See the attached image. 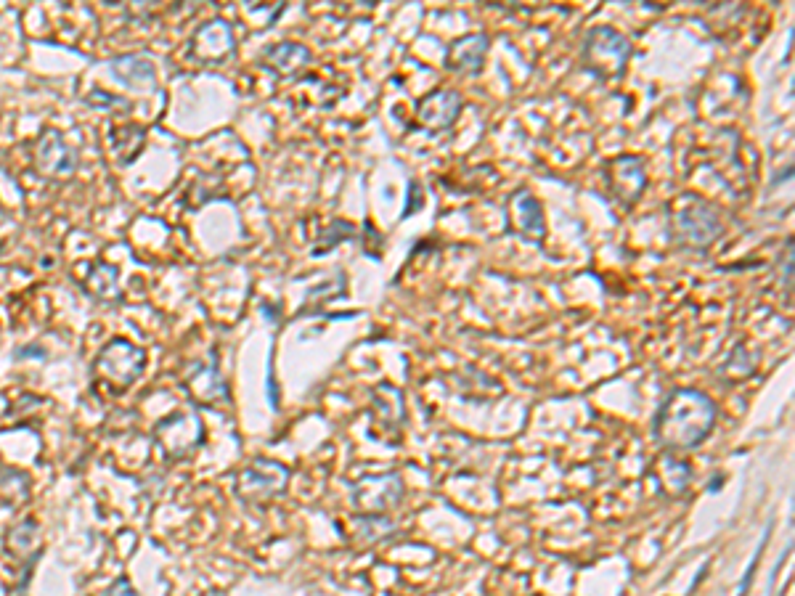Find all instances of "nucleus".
<instances>
[{
    "label": "nucleus",
    "instance_id": "f257e3e1",
    "mask_svg": "<svg viewBox=\"0 0 795 596\" xmlns=\"http://www.w3.org/2000/svg\"><path fill=\"white\" fill-rule=\"evenodd\" d=\"M716 422V406L700 390H674L655 416V438L668 451H692Z\"/></svg>",
    "mask_w": 795,
    "mask_h": 596
},
{
    "label": "nucleus",
    "instance_id": "f03ea898",
    "mask_svg": "<svg viewBox=\"0 0 795 596\" xmlns=\"http://www.w3.org/2000/svg\"><path fill=\"white\" fill-rule=\"evenodd\" d=\"M631 53H634V48H631L626 35H621L613 27H591L583 38L581 61L597 80L615 83L626 75Z\"/></svg>",
    "mask_w": 795,
    "mask_h": 596
},
{
    "label": "nucleus",
    "instance_id": "7ed1b4c3",
    "mask_svg": "<svg viewBox=\"0 0 795 596\" xmlns=\"http://www.w3.org/2000/svg\"><path fill=\"white\" fill-rule=\"evenodd\" d=\"M146 366V353L128 340H112L93 363V379L112 393H125Z\"/></svg>",
    "mask_w": 795,
    "mask_h": 596
},
{
    "label": "nucleus",
    "instance_id": "20e7f679",
    "mask_svg": "<svg viewBox=\"0 0 795 596\" xmlns=\"http://www.w3.org/2000/svg\"><path fill=\"white\" fill-rule=\"evenodd\" d=\"M289 483V472L284 464L271 459H255L236 475V496L244 504L265 506L281 496Z\"/></svg>",
    "mask_w": 795,
    "mask_h": 596
},
{
    "label": "nucleus",
    "instance_id": "39448f33",
    "mask_svg": "<svg viewBox=\"0 0 795 596\" xmlns=\"http://www.w3.org/2000/svg\"><path fill=\"white\" fill-rule=\"evenodd\" d=\"M674 226L679 242L692 249H708L721 234L719 212L713 210L711 204L697 202V199H689L687 207L676 212Z\"/></svg>",
    "mask_w": 795,
    "mask_h": 596
},
{
    "label": "nucleus",
    "instance_id": "423d86ee",
    "mask_svg": "<svg viewBox=\"0 0 795 596\" xmlns=\"http://www.w3.org/2000/svg\"><path fill=\"white\" fill-rule=\"evenodd\" d=\"M154 440H157L159 448H162L170 459H186V456H191V453L202 446V440H205V427H202L197 414L181 411V414H173L170 419H162V422L157 424Z\"/></svg>",
    "mask_w": 795,
    "mask_h": 596
},
{
    "label": "nucleus",
    "instance_id": "0eeeda50",
    "mask_svg": "<svg viewBox=\"0 0 795 596\" xmlns=\"http://www.w3.org/2000/svg\"><path fill=\"white\" fill-rule=\"evenodd\" d=\"M35 170L51 181H67L77 170V151L61 138L59 130H46L35 146Z\"/></svg>",
    "mask_w": 795,
    "mask_h": 596
},
{
    "label": "nucleus",
    "instance_id": "6e6552de",
    "mask_svg": "<svg viewBox=\"0 0 795 596\" xmlns=\"http://www.w3.org/2000/svg\"><path fill=\"white\" fill-rule=\"evenodd\" d=\"M607 178H610V191L621 204L631 207L639 202V197L647 189V170H644V159L634 154H621L607 165Z\"/></svg>",
    "mask_w": 795,
    "mask_h": 596
},
{
    "label": "nucleus",
    "instance_id": "1a4fd4ad",
    "mask_svg": "<svg viewBox=\"0 0 795 596\" xmlns=\"http://www.w3.org/2000/svg\"><path fill=\"white\" fill-rule=\"evenodd\" d=\"M462 112V96L448 88L427 93L417 106V125L432 130V133H443L459 120Z\"/></svg>",
    "mask_w": 795,
    "mask_h": 596
},
{
    "label": "nucleus",
    "instance_id": "9d476101",
    "mask_svg": "<svg viewBox=\"0 0 795 596\" xmlns=\"http://www.w3.org/2000/svg\"><path fill=\"white\" fill-rule=\"evenodd\" d=\"M507 220L509 228L517 236H523L525 242L541 244L546 236V223H544V210L533 194L528 191H517L515 197L509 199L507 207Z\"/></svg>",
    "mask_w": 795,
    "mask_h": 596
},
{
    "label": "nucleus",
    "instance_id": "9b49d317",
    "mask_svg": "<svg viewBox=\"0 0 795 596\" xmlns=\"http://www.w3.org/2000/svg\"><path fill=\"white\" fill-rule=\"evenodd\" d=\"M236 38L231 24L223 22V19H212V22H205L194 32L191 38V53L197 56L199 61H223L234 53Z\"/></svg>",
    "mask_w": 795,
    "mask_h": 596
},
{
    "label": "nucleus",
    "instance_id": "f8f14e48",
    "mask_svg": "<svg viewBox=\"0 0 795 596\" xmlns=\"http://www.w3.org/2000/svg\"><path fill=\"white\" fill-rule=\"evenodd\" d=\"M485 53H488V35L477 32V35H467L459 38L454 46L448 48L446 53V67L454 72H470L477 75L483 69Z\"/></svg>",
    "mask_w": 795,
    "mask_h": 596
},
{
    "label": "nucleus",
    "instance_id": "ddd939ff",
    "mask_svg": "<svg viewBox=\"0 0 795 596\" xmlns=\"http://www.w3.org/2000/svg\"><path fill=\"white\" fill-rule=\"evenodd\" d=\"M260 61H263L265 67H271L276 75L292 77L303 67H308L311 51L305 46H300V43H279V46L265 48L263 59Z\"/></svg>",
    "mask_w": 795,
    "mask_h": 596
},
{
    "label": "nucleus",
    "instance_id": "4468645a",
    "mask_svg": "<svg viewBox=\"0 0 795 596\" xmlns=\"http://www.w3.org/2000/svg\"><path fill=\"white\" fill-rule=\"evenodd\" d=\"M186 390H189L191 398L197 400V403H202V406H212V403L228 398L226 382L220 379L215 366H197L194 374L189 377V382H186Z\"/></svg>",
    "mask_w": 795,
    "mask_h": 596
},
{
    "label": "nucleus",
    "instance_id": "2eb2a0df",
    "mask_svg": "<svg viewBox=\"0 0 795 596\" xmlns=\"http://www.w3.org/2000/svg\"><path fill=\"white\" fill-rule=\"evenodd\" d=\"M85 292L101 302H117L122 297L120 281H117V268L106 263H93L83 279Z\"/></svg>",
    "mask_w": 795,
    "mask_h": 596
},
{
    "label": "nucleus",
    "instance_id": "dca6fc26",
    "mask_svg": "<svg viewBox=\"0 0 795 596\" xmlns=\"http://www.w3.org/2000/svg\"><path fill=\"white\" fill-rule=\"evenodd\" d=\"M112 75L130 88H154V67L144 56H120L112 61Z\"/></svg>",
    "mask_w": 795,
    "mask_h": 596
},
{
    "label": "nucleus",
    "instance_id": "f3484780",
    "mask_svg": "<svg viewBox=\"0 0 795 596\" xmlns=\"http://www.w3.org/2000/svg\"><path fill=\"white\" fill-rule=\"evenodd\" d=\"M38 544H40V528L35 520H24L8 530L6 536L8 554H16V557H32V551L38 549Z\"/></svg>",
    "mask_w": 795,
    "mask_h": 596
},
{
    "label": "nucleus",
    "instance_id": "a211bd4d",
    "mask_svg": "<svg viewBox=\"0 0 795 596\" xmlns=\"http://www.w3.org/2000/svg\"><path fill=\"white\" fill-rule=\"evenodd\" d=\"M109 141H112V149L117 151V157L128 159L130 162V159H136V154L141 151V146H144L146 133L141 128H136V125H130V128L112 130Z\"/></svg>",
    "mask_w": 795,
    "mask_h": 596
},
{
    "label": "nucleus",
    "instance_id": "6ab92c4d",
    "mask_svg": "<svg viewBox=\"0 0 795 596\" xmlns=\"http://www.w3.org/2000/svg\"><path fill=\"white\" fill-rule=\"evenodd\" d=\"M30 496V480L22 472H14V469H6L0 475V498L6 504H22Z\"/></svg>",
    "mask_w": 795,
    "mask_h": 596
},
{
    "label": "nucleus",
    "instance_id": "aec40b11",
    "mask_svg": "<svg viewBox=\"0 0 795 596\" xmlns=\"http://www.w3.org/2000/svg\"><path fill=\"white\" fill-rule=\"evenodd\" d=\"M353 234H356V226H353V223H348V220H334L332 226L324 231V236H321V244H316L313 255H324V252H329L334 244L345 242V239Z\"/></svg>",
    "mask_w": 795,
    "mask_h": 596
},
{
    "label": "nucleus",
    "instance_id": "412c9836",
    "mask_svg": "<svg viewBox=\"0 0 795 596\" xmlns=\"http://www.w3.org/2000/svg\"><path fill=\"white\" fill-rule=\"evenodd\" d=\"M85 101L93 106V109H109V106H125V101L117 99V96H112V93H104V91H91L88 96H85Z\"/></svg>",
    "mask_w": 795,
    "mask_h": 596
},
{
    "label": "nucleus",
    "instance_id": "4be33fe9",
    "mask_svg": "<svg viewBox=\"0 0 795 596\" xmlns=\"http://www.w3.org/2000/svg\"><path fill=\"white\" fill-rule=\"evenodd\" d=\"M106 596H138V594H136V589L130 586L128 578H120V581H114L112 586H109Z\"/></svg>",
    "mask_w": 795,
    "mask_h": 596
}]
</instances>
